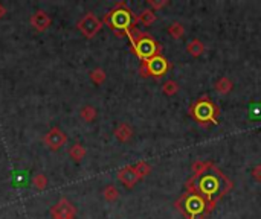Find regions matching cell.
<instances>
[{"instance_id": "1", "label": "cell", "mask_w": 261, "mask_h": 219, "mask_svg": "<svg viewBox=\"0 0 261 219\" xmlns=\"http://www.w3.org/2000/svg\"><path fill=\"white\" fill-rule=\"evenodd\" d=\"M185 186L188 193L200 195L208 202V212H211L214 209L216 202L229 192L232 183L214 164H211L205 172L194 174V177L188 179Z\"/></svg>"}, {"instance_id": "2", "label": "cell", "mask_w": 261, "mask_h": 219, "mask_svg": "<svg viewBox=\"0 0 261 219\" xmlns=\"http://www.w3.org/2000/svg\"><path fill=\"white\" fill-rule=\"evenodd\" d=\"M103 23L113 31L119 38L127 37L130 31L136 29L138 16L127 6L126 2H118L103 19Z\"/></svg>"}, {"instance_id": "3", "label": "cell", "mask_w": 261, "mask_h": 219, "mask_svg": "<svg viewBox=\"0 0 261 219\" xmlns=\"http://www.w3.org/2000/svg\"><path fill=\"white\" fill-rule=\"evenodd\" d=\"M127 37L130 40L133 54L141 61H147L156 55H162V46L154 40L152 34L142 32L139 29H133L129 32Z\"/></svg>"}, {"instance_id": "4", "label": "cell", "mask_w": 261, "mask_h": 219, "mask_svg": "<svg viewBox=\"0 0 261 219\" xmlns=\"http://www.w3.org/2000/svg\"><path fill=\"white\" fill-rule=\"evenodd\" d=\"M188 113L198 125L206 128L211 123H217V119L220 116V108L205 95L194 102L190 107Z\"/></svg>"}, {"instance_id": "5", "label": "cell", "mask_w": 261, "mask_h": 219, "mask_svg": "<svg viewBox=\"0 0 261 219\" xmlns=\"http://www.w3.org/2000/svg\"><path fill=\"white\" fill-rule=\"evenodd\" d=\"M171 69V62L164 57V55H156L147 61L141 62V67H139V75L142 78H160V76H164L168 70Z\"/></svg>"}, {"instance_id": "6", "label": "cell", "mask_w": 261, "mask_h": 219, "mask_svg": "<svg viewBox=\"0 0 261 219\" xmlns=\"http://www.w3.org/2000/svg\"><path fill=\"white\" fill-rule=\"evenodd\" d=\"M104 23L103 20H99L93 12H86V14L80 19V21L77 23L78 31L86 37V38H93L99 31L103 29Z\"/></svg>"}, {"instance_id": "7", "label": "cell", "mask_w": 261, "mask_h": 219, "mask_svg": "<svg viewBox=\"0 0 261 219\" xmlns=\"http://www.w3.org/2000/svg\"><path fill=\"white\" fill-rule=\"evenodd\" d=\"M52 219H75L77 207L67 198H60L49 210Z\"/></svg>"}, {"instance_id": "8", "label": "cell", "mask_w": 261, "mask_h": 219, "mask_svg": "<svg viewBox=\"0 0 261 219\" xmlns=\"http://www.w3.org/2000/svg\"><path fill=\"white\" fill-rule=\"evenodd\" d=\"M43 143L47 149L51 151H58L67 143V134L58 126L51 128L43 137Z\"/></svg>"}, {"instance_id": "9", "label": "cell", "mask_w": 261, "mask_h": 219, "mask_svg": "<svg viewBox=\"0 0 261 219\" xmlns=\"http://www.w3.org/2000/svg\"><path fill=\"white\" fill-rule=\"evenodd\" d=\"M29 23H31V26H32L34 31L44 32V31H47L49 28H51L52 19H51V16L47 14V12H44L43 9H39V11H35L34 14L31 16Z\"/></svg>"}, {"instance_id": "10", "label": "cell", "mask_w": 261, "mask_h": 219, "mask_svg": "<svg viewBox=\"0 0 261 219\" xmlns=\"http://www.w3.org/2000/svg\"><path fill=\"white\" fill-rule=\"evenodd\" d=\"M118 179L119 181L126 186L127 189H133L136 184L139 183V175L136 174V171H134V166H130V164H127V166H124L122 169H119L118 171Z\"/></svg>"}, {"instance_id": "11", "label": "cell", "mask_w": 261, "mask_h": 219, "mask_svg": "<svg viewBox=\"0 0 261 219\" xmlns=\"http://www.w3.org/2000/svg\"><path fill=\"white\" fill-rule=\"evenodd\" d=\"M115 137L121 141V143H126V141H129L133 137V128L126 122L119 123L115 128Z\"/></svg>"}, {"instance_id": "12", "label": "cell", "mask_w": 261, "mask_h": 219, "mask_svg": "<svg viewBox=\"0 0 261 219\" xmlns=\"http://www.w3.org/2000/svg\"><path fill=\"white\" fill-rule=\"evenodd\" d=\"M205 44L198 40V38H194V40H191L188 44H186V50H188V54H191L193 57H200L205 54Z\"/></svg>"}, {"instance_id": "13", "label": "cell", "mask_w": 261, "mask_h": 219, "mask_svg": "<svg viewBox=\"0 0 261 219\" xmlns=\"http://www.w3.org/2000/svg\"><path fill=\"white\" fill-rule=\"evenodd\" d=\"M86 154H87V151H86V148L80 143V141H77L75 145H72V146L69 148V156H70V159H72L73 161H77V163H80V161L86 157Z\"/></svg>"}, {"instance_id": "14", "label": "cell", "mask_w": 261, "mask_h": 219, "mask_svg": "<svg viewBox=\"0 0 261 219\" xmlns=\"http://www.w3.org/2000/svg\"><path fill=\"white\" fill-rule=\"evenodd\" d=\"M216 92L217 93H220V95H228L231 90H232V87H234V84H232V81L228 78V76H221V78L216 82Z\"/></svg>"}, {"instance_id": "15", "label": "cell", "mask_w": 261, "mask_h": 219, "mask_svg": "<svg viewBox=\"0 0 261 219\" xmlns=\"http://www.w3.org/2000/svg\"><path fill=\"white\" fill-rule=\"evenodd\" d=\"M157 20L156 12L152 9H144L141 14L138 16V21H141L144 26H152V24Z\"/></svg>"}, {"instance_id": "16", "label": "cell", "mask_w": 261, "mask_h": 219, "mask_svg": "<svg viewBox=\"0 0 261 219\" xmlns=\"http://www.w3.org/2000/svg\"><path fill=\"white\" fill-rule=\"evenodd\" d=\"M96 116H98V111L95 107L92 105H84L80 111V118L84 120V122H93L96 119Z\"/></svg>"}, {"instance_id": "17", "label": "cell", "mask_w": 261, "mask_h": 219, "mask_svg": "<svg viewBox=\"0 0 261 219\" xmlns=\"http://www.w3.org/2000/svg\"><path fill=\"white\" fill-rule=\"evenodd\" d=\"M47 177L43 174V172H37L34 177H32V186H34V189H37V190H44V189H47Z\"/></svg>"}, {"instance_id": "18", "label": "cell", "mask_w": 261, "mask_h": 219, "mask_svg": "<svg viewBox=\"0 0 261 219\" xmlns=\"http://www.w3.org/2000/svg\"><path fill=\"white\" fill-rule=\"evenodd\" d=\"M89 78H90V81H92L95 85H101V84H104V81H106V78H107V75H106V70H104V69L96 67V69H93V70L90 72Z\"/></svg>"}, {"instance_id": "19", "label": "cell", "mask_w": 261, "mask_h": 219, "mask_svg": "<svg viewBox=\"0 0 261 219\" xmlns=\"http://www.w3.org/2000/svg\"><path fill=\"white\" fill-rule=\"evenodd\" d=\"M103 197H104V199H106L107 202H115V201L119 198V190L116 189V186L109 184V186H106L104 190H103Z\"/></svg>"}, {"instance_id": "20", "label": "cell", "mask_w": 261, "mask_h": 219, "mask_svg": "<svg viewBox=\"0 0 261 219\" xmlns=\"http://www.w3.org/2000/svg\"><path fill=\"white\" fill-rule=\"evenodd\" d=\"M168 34L173 37V38H176V40H179V38L183 37L185 34V28H183V24L179 23V21H174L171 23L170 26H168Z\"/></svg>"}, {"instance_id": "21", "label": "cell", "mask_w": 261, "mask_h": 219, "mask_svg": "<svg viewBox=\"0 0 261 219\" xmlns=\"http://www.w3.org/2000/svg\"><path fill=\"white\" fill-rule=\"evenodd\" d=\"M179 92V84L173 80H168L164 85H162V93L167 96H174Z\"/></svg>"}, {"instance_id": "22", "label": "cell", "mask_w": 261, "mask_h": 219, "mask_svg": "<svg viewBox=\"0 0 261 219\" xmlns=\"http://www.w3.org/2000/svg\"><path fill=\"white\" fill-rule=\"evenodd\" d=\"M134 171H136V174L139 175V178H145L148 174L152 172V166L148 163H145V161H139V163L134 164Z\"/></svg>"}, {"instance_id": "23", "label": "cell", "mask_w": 261, "mask_h": 219, "mask_svg": "<svg viewBox=\"0 0 261 219\" xmlns=\"http://www.w3.org/2000/svg\"><path fill=\"white\" fill-rule=\"evenodd\" d=\"M213 164L211 161H203V160H196L194 163H193V171H194V174H202V172H205L208 167Z\"/></svg>"}, {"instance_id": "24", "label": "cell", "mask_w": 261, "mask_h": 219, "mask_svg": "<svg viewBox=\"0 0 261 219\" xmlns=\"http://www.w3.org/2000/svg\"><path fill=\"white\" fill-rule=\"evenodd\" d=\"M147 5L150 6L152 11L156 12V11H159V9H162L164 6L170 5V2H168V0H148Z\"/></svg>"}, {"instance_id": "25", "label": "cell", "mask_w": 261, "mask_h": 219, "mask_svg": "<svg viewBox=\"0 0 261 219\" xmlns=\"http://www.w3.org/2000/svg\"><path fill=\"white\" fill-rule=\"evenodd\" d=\"M252 177H254V179H255V181L261 183V164L255 166L254 169H252Z\"/></svg>"}, {"instance_id": "26", "label": "cell", "mask_w": 261, "mask_h": 219, "mask_svg": "<svg viewBox=\"0 0 261 219\" xmlns=\"http://www.w3.org/2000/svg\"><path fill=\"white\" fill-rule=\"evenodd\" d=\"M5 16H6V8L2 3H0V20H2Z\"/></svg>"}]
</instances>
